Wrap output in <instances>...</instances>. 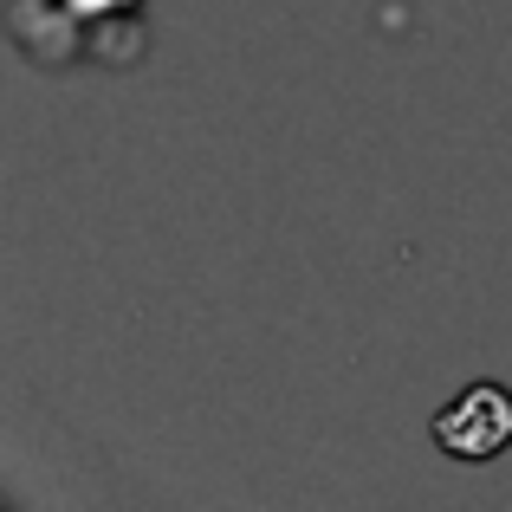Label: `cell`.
<instances>
[{
  "instance_id": "cell-1",
  "label": "cell",
  "mask_w": 512,
  "mask_h": 512,
  "mask_svg": "<svg viewBox=\"0 0 512 512\" xmlns=\"http://www.w3.org/2000/svg\"><path fill=\"white\" fill-rule=\"evenodd\" d=\"M428 435H435V448L448 454V461H467V467L500 461L512 448V389L493 383V376L487 383H467L461 396H448L435 409Z\"/></svg>"
}]
</instances>
